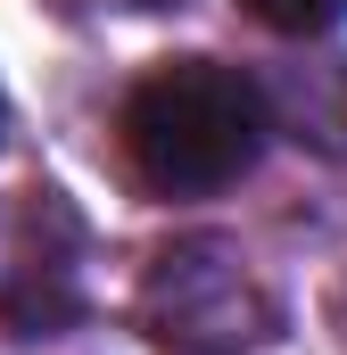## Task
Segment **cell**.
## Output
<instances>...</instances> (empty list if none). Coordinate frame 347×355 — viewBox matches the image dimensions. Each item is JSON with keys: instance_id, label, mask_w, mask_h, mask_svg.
<instances>
[{"instance_id": "1", "label": "cell", "mask_w": 347, "mask_h": 355, "mask_svg": "<svg viewBox=\"0 0 347 355\" xmlns=\"http://www.w3.org/2000/svg\"><path fill=\"white\" fill-rule=\"evenodd\" d=\"M264 132H273L264 83H248L223 58H166V67H149L133 83V99H124V116H116L124 166L158 198L232 190L264 157Z\"/></svg>"}, {"instance_id": "2", "label": "cell", "mask_w": 347, "mask_h": 355, "mask_svg": "<svg viewBox=\"0 0 347 355\" xmlns=\"http://www.w3.org/2000/svg\"><path fill=\"white\" fill-rule=\"evenodd\" d=\"M141 331L158 339L166 355H264L281 339V297L264 289V272L198 232V240H174L149 257L141 272V297H133Z\"/></svg>"}, {"instance_id": "3", "label": "cell", "mask_w": 347, "mask_h": 355, "mask_svg": "<svg viewBox=\"0 0 347 355\" xmlns=\"http://www.w3.org/2000/svg\"><path fill=\"white\" fill-rule=\"evenodd\" d=\"M83 314V215L58 190H25L0 223V322L17 339H58Z\"/></svg>"}, {"instance_id": "4", "label": "cell", "mask_w": 347, "mask_h": 355, "mask_svg": "<svg viewBox=\"0 0 347 355\" xmlns=\"http://www.w3.org/2000/svg\"><path fill=\"white\" fill-rule=\"evenodd\" d=\"M264 99L289 116V132H298L306 149H323V157H347V58L289 67V75L264 91Z\"/></svg>"}, {"instance_id": "5", "label": "cell", "mask_w": 347, "mask_h": 355, "mask_svg": "<svg viewBox=\"0 0 347 355\" xmlns=\"http://www.w3.org/2000/svg\"><path fill=\"white\" fill-rule=\"evenodd\" d=\"M248 17L273 25V33H289V42H314V33H331L347 17V0H248Z\"/></svg>"}, {"instance_id": "6", "label": "cell", "mask_w": 347, "mask_h": 355, "mask_svg": "<svg viewBox=\"0 0 347 355\" xmlns=\"http://www.w3.org/2000/svg\"><path fill=\"white\" fill-rule=\"evenodd\" d=\"M67 8H83V0H67ZM116 8H174V0H116Z\"/></svg>"}, {"instance_id": "7", "label": "cell", "mask_w": 347, "mask_h": 355, "mask_svg": "<svg viewBox=\"0 0 347 355\" xmlns=\"http://www.w3.org/2000/svg\"><path fill=\"white\" fill-rule=\"evenodd\" d=\"M331 314H339V331H347V281H339V306H331Z\"/></svg>"}, {"instance_id": "8", "label": "cell", "mask_w": 347, "mask_h": 355, "mask_svg": "<svg viewBox=\"0 0 347 355\" xmlns=\"http://www.w3.org/2000/svg\"><path fill=\"white\" fill-rule=\"evenodd\" d=\"M0 124H8V99H0Z\"/></svg>"}]
</instances>
